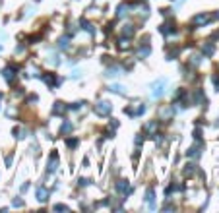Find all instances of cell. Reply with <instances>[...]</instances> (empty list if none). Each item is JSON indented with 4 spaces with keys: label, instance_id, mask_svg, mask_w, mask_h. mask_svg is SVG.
Masks as SVG:
<instances>
[{
    "label": "cell",
    "instance_id": "ba28073f",
    "mask_svg": "<svg viewBox=\"0 0 219 213\" xmlns=\"http://www.w3.org/2000/svg\"><path fill=\"white\" fill-rule=\"evenodd\" d=\"M43 79H45V81H47L49 85H58V84H60V81H58V79L54 78V74H49V76H45Z\"/></svg>",
    "mask_w": 219,
    "mask_h": 213
},
{
    "label": "cell",
    "instance_id": "7c38bea8",
    "mask_svg": "<svg viewBox=\"0 0 219 213\" xmlns=\"http://www.w3.org/2000/svg\"><path fill=\"white\" fill-rule=\"evenodd\" d=\"M198 153H200V145H194V147H190L188 155H190V157H198Z\"/></svg>",
    "mask_w": 219,
    "mask_h": 213
},
{
    "label": "cell",
    "instance_id": "9a60e30c",
    "mask_svg": "<svg viewBox=\"0 0 219 213\" xmlns=\"http://www.w3.org/2000/svg\"><path fill=\"white\" fill-rule=\"evenodd\" d=\"M60 130H62V134H68V132H70V130H72V124H70V122H64Z\"/></svg>",
    "mask_w": 219,
    "mask_h": 213
},
{
    "label": "cell",
    "instance_id": "52a82bcc",
    "mask_svg": "<svg viewBox=\"0 0 219 213\" xmlns=\"http://www.w3.org/2000/svg\"><path fill=\"white\" fill-rule=\"evenodd\" d=\"M145 202L149 204V207H151V209H155V204H153V188H149V190H147V194H145Z\"/></svg>",
    "mask_w": 219,
    "mask_h": 213
},
{
    "label": "cell",
    "instance_id": "5b68a950",
    "mask_svg": "<svg viewBox=\"0 0 219 213\" xmlns=\"http://www.w3.org/2000/svg\"><path fill=\"white\" fill-rule=\"evenodd\" d=\"M14 72H16L14 66H8V68H6L4 72H2V74H4V78L8 79V81H12V79H14Z\"/></svg>",
    "mask_w": 219,
    "mask_h": 213
},
{
    "label": "cell",
    "instance_id": "8fae6325",
    "mask_svg": "<svg viewBox=\"0 0 219 213\" xmlns=\"http://www.w3.org/2000/svg\"><path fill=\"white\" fill-rule=\"evenodd\" d=\"M204 54H205V56H211V54H213V45H211V43H208V45L204 46Z\"/></svg>",
    "mask_w": 219,
    "mask_h": 213
},
{
    "label": "cell",
    "instance_id": "ac0fdd59",
    "mask_svg": "<svg viewBox=\"0 0 219 213\" xmlns=\"http://www.w3.org/2000/svg\"><path fill=\"white\" fill-rule=\"evenodd\" d=\"M54 209H56V211H68V207H66V205H62V204L54 205Z\"/></svg>",
    "mask_w": 219,
    "mask_h": 213
},
{
    "label": "cell",
    "instance_id": "5bb4252c",
    "mask_svg": "<svg viewBox=\"0 0 219 213\" xmlns=\"http://www.w3.org/2000/svg\"><path fill=\"white\" fill-rule=\"evenodd\" d=\"M118 190H120L122 194H124V192H128V182H124V180L118 182Z\"/></svg>",
    "mask_w": 219,
    "mask_h": 213
},
{
    "label": "cell",
    "instance_id": "7a4b0ae2",
    "mask_svg": "<svg viewBox=\"0 0 219 213\" xmlns=\"http://www.w3.org/2000/svg\"><path fill=\"white\" fill-rule=\"evenodd\" d=\"M111 109H112V105H111L109 101H99L97 105H95V112H97V114H101V116L109 114V112H111Z\"/></svg>",
    "mask_w": 219,
    "mask_h": 213
},
{
    "label": "cell",
    "instance_id": "6da1fadb",
    "mask_svg": "<svg viewBox=\"0 0 219 213\" xmlns=\"http://www.w3.org/2000/svg\"><path fill=\"white\" fill-rule=\"evenodd\" d=\"M165 87H167V79L165 78L157 79V81L151 85V97H161V95L165 93Z\"/></svg>",
    "mask_w": 219,
    "mask_h": 213
},
{
    "label": "cell",
    "instance_id": "8992f818",
    "mask_svg": "<svg viewBox=\"0 0 219 213\" xmlns=\"http://www.w3.org/2000/svg\"><path fill=\"white\" fill-rule=\"evenodd\" d=\"M109 91H115V93H118V95H126V87H122V85H117V84H112L111 87H109Z\"/></svg>",
    "mask_w": 219,
    "mask_h": 213
},
{
    "label": "cell",
    "instance_id": "277c9868",
    "mask_svg": "<svg viewBox=\"0 0 219 213\" xmlns=\"http://www.w3.org/2000/svg\"><path fill=\"white\" fill-rule=\"evenodd\" d=\"M210 19H211V18H210L208 14H200V16H196V18L192 19V23H194V25H204V23H208Z\"/></svg>",
    "mask_w": 219,
    "mask_h": 213
},
{
    "label": "cell",
    "instance_id": "d6986e66",
    "mask_svg": "<svg viewBox=\"0 0 219 213\" xmlns=\"http://www.w3.org/2000/svg\"><path fill=\"white\" fill-rule=\"evenodd\" d=\"M64 46H68V37H62L60 39V49H64Z\"/></svg>",
    "mask_w": 219,
    "mask_h": 213
},
{
    "label": "cell",
    "instance_id": "4fadbf2b",
    "mask_svg": "<svg viewBox=\"0 0 219 213\" xmlns=\"http://www.w3.org/2000/svg\"><path fill=\"white\" fill-rule=\"evenodd\" d=\"M126 12H128V6H124V4H122V6H118V12H117V16H118V18H122V16H124Z\"/></svg>",
    "mask_w": 219,
    "mask_h": 213
},
{
    "label": "cell",
    "instance_id": "2e32d148",
    "mask_svg": "<svg viewBox=\"0 0 219 213\" xmlns=\"http://www.w3.org/2000/svg\"><path fill=\"white\" fill-rule=\"evenodd\" d=\"M128 41H124V39H120V41H118V49H128Z\"/></svg>",
    "mask_w": 219,
    "mask_h": 213
},
{
    "label": "cell",
    "instance_id": "3957f363",
    "mask_svg": "<svg viewBox=\"0 0 219 213\" xmlns=\"http://www.w3.org/2000/svg\"><path fill=\"white\" fill-rule=\"evenodd\" d=\"M56 167H58V155H56V151H52V153H51V163L47 165V169H49L51 172H54Z\"/></svg>",
    "mask_w": 219,
    "mask_h": 213
},
{
    "label": "cell",
    "instance_id": "e0dca14e",
    "mask_svg": "<svg viewBox=\"0 0 219 213\" xmlns=\"http://www.w3.org/2000/svg\"><path fill=\"white\" fill-rule=\"evenodd\" d=\"M149 54V46H144V49H140V56H147Z\"/></svg>",
    "mask_w": 219,
    "mask_h": 213
},
{
    "label": "cell",
    "instance_id": "9c48e42d",
    "mask_svg": "<svg viewBox=\"0 0 219 213\" xmlns=\"http://www.w3.org/2000/svg\"><path fill=\"white\" fill-rule=\"evenodd\" d=\"M47 198H49V192L45 190V188H39V190H37V199H39V202H45Z\"/></svg>",
    "mask_w": 219,
    "mask_h": 213
},
{
    "label": "cell",
    "instance_id": "30bf717a",
    "mask_svg": "<svg viewBox=\"0 0 219 213\" xmlns=\"http://www.w3.org/2000/svg\"><path fill=\"white\" fill-rule=\"evenodd\" d=\"M122 33H124L126 37H132V35H134V25H124Z\"/></svg>",
    "mask_w": 219,
    "mask_h": 213
}]
</instances>
